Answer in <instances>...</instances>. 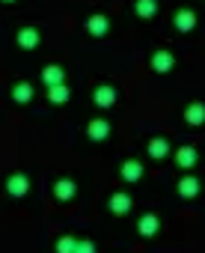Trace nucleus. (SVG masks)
<instances>
[{
  "instance_id": "nucleus-12",
  "label": "nucleus",
  "mask_w": 205,
  "mask_h": 253,
  "mask_svg": "<svg viewBox=\"0 0 205 253\" xmlns=\"http://www.w3.org/2000/svg\"><path fill=\"white\" fill-rule=\"evenodd\" d=\"M158 226H161V220H158L155 214H143V217H140V235H155Z\"/></svg>"
},
{
  "instance_id": "nucleus-9",
  "label": "nucleus",
  "mask_w": 205,
  "mask_h": 253,
  "mask_svg": "<svg viewBox=\"0 0 205 253\" xmlns=\"http://www.w3.org/2000/svg\"><path fill=\"white\" fill-rule=\"evenodd\" d=\"M18 45H21V48H36V45H39V33H36L33 27L18 30Z\"/></svg>"
},
{
  "instance_id": "nucleus-3",
  "label": "nucleus",
  "mask_w": 205,
  "mask_h": 253,
  "mask_svg": "<svg viewBox=\"0 0 205 253\" xmlns=\"http://www.w3.org/2000/svg\"><path fill=\"white\" fill-rule=\"evenodd\" d=\"M110 211L113 214H128L131 211V197L128 194H113L110 197Z\"/></svg>"
},
{
  "instance_id": "nucleus-15",
  "label": "nucleus",
  "mask_w": 205,
  "mask_h": 253,
  "mask_svg": "<svg viewBox=\"0 0 205 253\" xmlns=\"http://www.w3.org/2000/svg\"><path fill=\"white\" fill-rule=\"evenodd\" d=\"M86 27H89V33H92V36H104L110 24H107V18H101V15H95V18H89V24H86Z\"/></svg>"
},
{
  "instance_id": "nucleus-5",
  "label": "nucleus",
  "mask_w": 205,
  "mask_h": 253,
  "mask_svg": "<svg viewBox=\"0 0 205 253\" xmlns=\"http://www.w3.org/2000/svg\"><path fill=\"white\" fill-rule=\"evenodd\" d=\"M175 164L184 167V170L193 167V164H196V149H193V146H181V149L175 152Z\"/></svg>"
},
{
  "instance_id": "nucleus-11",
  "label": "nucleus",
  "mask_w": 205,
  "mask_h": 253,
  "mask_svg": "<svg viewBox=\"0 0 205 253\" xmlns=\"http://www.w3.org/2000/svg\"><path fill=\"white\" fill-rule=\"evenodd\" d=\"M193 12L190 9H181L178 15H175V30H181V33H187V30H193Z\"/></svg>"
},
{
  "instance_id": "nucleus-19",
  "label": "nucleus",
  "mask_w": 205,
  "mask_h": 253,
  "mask_svg": "<svg viewBox=\"0 0 205 253\" xmlns=\"http://www.w3.org/2000/svg\"><path fill=\"white\" fill-rule=\"evenodd\" d=\"M170 152V146H167V140H161V137H155L152 143H149V155L152 158H164Z\"/></svg>"
},
{
  "instance_id": "nucleus-17",
  "label": "nucleus",
  "mask_w": 205,
  "mask_h": 253,
  "mask_svg": "<svg viewBox=\"0 0 205 253\" xmlns=\"http://www.w3.org/2000/svg\"><path fill=\"white\" fill-rule=\"evenodd\" d=\"M12 98H15V101H21V104H24V101H30V98H33V86H30V84H18V86L12 89Z\"/></svg>"
},
{
  "instance_id": "nucleus-2",
  "label": "nucleus",
  "mask_w": 205,
  "mask_h": 253,
  "mask_svg": "<svg viewBox=\"0 0 205 253\" xmlns=\"http://www.w3.org/2000/svg\"><path fill=\"white\" fill-rule=\"evenodd\" d=\"M86 134H89L92 140H104V137L110 134V125H107L104 119H92V122H89V128H86Z\"/></svg>"
},
{
  "instance_id": "nucleus-18",
  "label": "nucleus",
  "mask_w": 205,
  "mask_h": 253,
  "mask_svg": "<svg viewBox=\"0 0 205 253\" xmlns=\"http://www.w3.org/2000/svg\"><path fill=\"white\" fill-rule=\"evenodd\" d=\"M48 98H51L54 104H63V101H68V89H66V84H60V86H51V89H48Z\"/></svg>"
},
{
  "instance_id": "nucleus-13",
  "label": "nucleus",
  "mask_w": 205,
  "mask_h": 253,
  "mask_svg": "<svg viewBox=\"0 0 205 253\" xmlns=\"http://www.w3.org/2000/svg\"><path fill=\"white\" fill-rule=\"evenodd\" d=\"M143 176V167L137 164V161H125L122 164V179H128V182H137Z\"/></svg>"
},
{
  "instance_id": "nucleus-14",
  "label": "nucleus",
  "mask_w": 205,
  "mask_h": 253,
  "mask_svg": "<svg viewBox=\"0 0 205 253\" xmlns=\"http://www.w3.org/2000/svg\"><path fill=\"white\" fill-rule=\"evenodd\" d=\"M178 191H181V197H196V194H199V182H196L193 176H184V179L178 182Z\"/></svg>"
},
{
  "instance_id": "nucleus-16",
  "label": "nucleus",
  "mask_w": 205,
  "mask_h": 253,
  "mask_svg": "<svg viewBox=\"0 0 205 253\" xmlns=\"http://www.w3.org/2000/svg\"><path fill=\"white\" fill-rule=\"evenodd\" d=\"M158 12V3L155 0H137V15L140 18H152Z\"/></svg>"
},
{
  "instance_id": "nucleus-7",
  "label": "nucleus",
  "mask_w": 205,
  "mask_h": 253,
  "mask_svg": "<svg viewBox=\"0 0 205 253\" xmlns=\"http://www.w3.org/2000/svg\"><path fill=\"white\" fill-rule=\"evenodd\" d=\"M54 197L57 200H71L74 197V182H68V179H60V182H54Z\"/></svg>"
},
{
  "instance_id": "nucleus-8",
  "label": "nucleus",
  "mask_w": 205,
  "mask_h": 253,
  "mask_svg": "<svg viewBox=\"0 0 205 253\" xmlns=\"http://www.w3.org/2000/svg\"><path fill=\"white\" fill-rule=\"evenodd\" d=\"M152 69H155V72H170V69H172V54H167V51L152 54Z\"/></svg>"
},
{
  "instance_id": "nucleus-10",
  "label": "nucleus",
  "mask_w": 205,
  "mask_h": 253,
  "mask_svg": "<svg viewBox=\"0 0 205 253\" xmlns=\"http://www.w3.org/2000/svg\"><path fill=\"white\" fill-rule=\"evenodd\" d=\"M184 116H187V122H190V125H202V122H205V104L193 101V104L187 107V113H184Z\"/></svg>"
},
{
  "instance_id": "nucleus-21",
  "label": "nucleus",
  "mask_w": 205,
  "mask_h": 253,
  "mask_svg": "<svg viewBox=\"0 0 205 253\" xmlns=\"http://www.w3.org/2000/svg\"><path fill=\"white\" fill-rule=\"evenodd\" d=\"M74 253H95V244L92 241H77L74 244Z\"/></svg>"
},
{
  "instance_id": "nucleus-1",
  "label": "nucleus",
  "mask_w": 205,
  "mask_h": 253,
  "mask_svg": "<svg viewBox=\"0 0 205 253\" xmlns=\"http://www.w3.org/2000/svg\"><path fill=\"white\" fill-rule=\"evenodd\" d=\"M95 104L98 107H113L116 104V89L113 86H98L95 89Z\"/></svg>"
},
{
  "instance_id": "nucleus-6",
  "label": "nucleus",
  "mask_w": 205,
  "mask_h": 253,
  "mask_svg": "<svg viewBox=\"0 0 205 253\" xmlns=\"http://www.w3.org/2000/svg\"><path fill=\"white\" fill-rule=\"evenodd\" d=\"M6 191H9V197H24V191H27V176H9V182H6Z\"/></svg>"
},
{
  "instance_id": "nucleus-20",
  "label": "nucleus",
  "mask_w": 205,
  "mask_h": 253,
  "mask_svg": "<svg viewBox=\"0 0 205 253\" xmlns=\"http://www.w3.org/2000/svg\"><path fill=\"white\" fill-rule=\"evenodd\" d=\"M74 238H68V235H63L60 241H57V253H74Z\"/></svg>"
},
{
  "instance_id": "nucleus-4",
  "label": "nucleus",
  "mask_w": 205,
  "mask_h": 253,
  "mask_svg": "<svg viewBox=\"0 0 205 253\" xmlns=\"http://www.w3.org/2000/svg\"><path fill=\"white\" fill-rule=\"evenodd\" d=\"M42 78H45V84H48V86H60V84L66 81V72H63L60 66H45Z\"/></svg>"
}]
</instances>
